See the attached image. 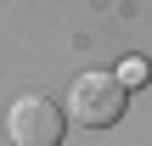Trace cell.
<instances>
[{
    "label": "cell",
    "mask_w": 152,
    "mask_h": 146,
    "mask_svg": "<svg viewBox=\"0 0 152 146\" xmlns=\"http://www.w3.org/2000/svg\"><path fill=\"white\" fill-rule=\"evenodd\" d=\"M124 96H130V84L118 73H79L68 84V124H79V129L118 124L124 118Z\"/></svg>",
    "instance_id": "obj_1"
},
{
    "label": "cell",
    "mask_w": 152,
    "mask_h": 146,
    "mask_svg": "<svg viewBox=\"0 0 152 146\" xmlns=\"http://www.w3.org/2000/svg\"><path fill=\"white\" fill-rule=\"evenodd\" d=\"M11 146H62V107L51 96H17L6 107Z\"/></svg>",
    "instance_id": "obj_2"
},
{
    "label": "cell",
    "mask_w": 152,
    "mask_h": 146,
    "mask_svg": "<svg viewBox=\"0 0 152 146\" xmlns=\"http://www.w3.org/2000/svg\"><path fill=\"white\" fill-rule=\"evenodd\" d=\"M118 79H124V84H141V79H147V62H135V56H130V62H124V73H118Z\"/></svg>",
    "instance_id": "obj_3"
}]
</instances>
